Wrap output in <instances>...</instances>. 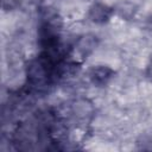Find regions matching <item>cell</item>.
I'll use <instances>...</instances> for the list:
<instances>
[{
	"label": "cell",
	"mask_w": 152,
	"mask_h": 152,
	"mask_svg": "<svg viewBox=\"0 0 152 152\" xmlns=\"http://www.w3.org/2000/svg\"><path fill=\"white\" fill-rule=\"evenodd\" d=\"M114 74L115 72L110 66L101 64L93 66L88 72V77L91 84H94L95 87H104L112 81Z\"/></svg>",
	"instance_id": "obj_1"
},
{
	"label": "cell",
	"mask_w": 152,
	"mask_h": 152,
	"mask_svg": "<svg viewBox=\"0 0 152 152\" xmlns=\"http://www.w3.org/2000/svg\"><path fill=\"white\" fill-rule=\"evenodd\" d=\"M114 14V8L110 6L102 4V2H95L89 7L88 11V18L91 23L97 25H103L108 23Z\"/></svg>",
	"instance_id": "obj_2"
},
{
	"label": "cell",
	"mask_w": 152,
	"mask_h": 152,
	"mask_svg": "<svg viewBox=\"0 0 152 152\" xmlns=\"http://www.w3.org/2000/svg\"><path fill=\"white\" fill-rule=\"evenodd\" d=\"M97 37L96 36H93V34H87V36H83L76 44L75 46V51L81 55V57H86L91 53L96 46H97Z\"/></svg>",
	"instance_id": "obj_3"
},
{
	"label": "cell",
	"mask_w": 152,
	"mask_h": 152,
	"mask_svg": "<svg viewBox=\"0 0 152 152\" xmlns=\"http://www.w3.org/2000/svg\"><path fill=\"white\" fill-rule=\"evenodd\" d=\"M145 77L152 83V57L150 58L147 65H146V69H145Z\"/></svg>",
	"instance_id": "obj_4"
}]
</instances>
